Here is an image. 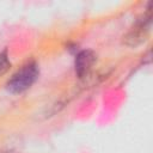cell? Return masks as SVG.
Instances as JSON below:
<instances>
[{"instance_id": "7a4b0ae2", "label": "cell", "mask_w": 153, "mask_h": 153, "mask_svg": "<svg viewBox=\"0 0 153 153\" xmlns=\"http://www.w3.org/2000/svg\"><path fill=\"white\" fill-rule=\"evenodd\" d=\"M151 27V13L149 11L139 18L130 30L123 36V44L130 48H136L146 42Z\"/></svg>"}, {"instance_id": "3957f363", "label": "cell", "mask_w": 153, "mask_h": 153, "mask_svg": "<svg viewBox=\"0 0 153 153\" xmlns=\"http://www.w3.org/2000/svg\"><path fill=\"white\" fill-rule=\"evenodd\" d=\"M96 60H97V55L94 54V51L90 49H84L79 51L74 61V69L78 78H84L85 75H87L91 68L93 67V65L96 63Z\"/></svg>"}, {"instance_id": "6da1fadb", "label": "cell", "mask_w": 153, "mask_h": 153, "mask_svg": "<svg viewBox=\"0 0 153 153\" xmlns=\"http://www.w3.org/2000/svg\"><path fill=\"white\" fill-rule=\"evenodd\" d=\"M39 68L36 61H29L19 68L6 82V88L13 94H19L29 90L37 80Z\"/></svg>"}, {"instance_id": "277c9868", "label": "cell", "mask_w": 153, "mask_h": 153, "mask_svg": "<svg viewBox=\"0 0 153 153\" xmlns=\"http://www.w3.org/2000/svg\"><path fill=\"white\" fill-rule=\"evenodd\" d=\"M11 68V61L8 59V54L6 50L0 53V76L6 74Z\"/></svg>"}]
</instances>
